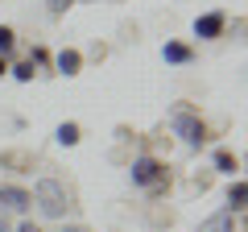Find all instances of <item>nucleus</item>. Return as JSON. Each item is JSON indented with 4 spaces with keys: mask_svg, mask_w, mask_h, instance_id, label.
<instances>
[{
    "mask_svg": "<svg viewBox=\"0 0 248 232\" xmlns=\"http://www.w3.org/2000/svg\"><path fill=\"white\" fill-rule=\"evenodd\" d=\"M29 203L37 207L42 220H62L66 207H71V191H66V182H58V179H37L33 191H29Z\"/></svg>",
    "mask_w": 248,
    "mask_h": 232,
    "instance_id": "obj_1",
    "label": "nucleus"
},
{
    "mask_svg": "<svg viewBox=\"0 0 248 232\" xmlns=\"http://www.w3.org/2000/svg\"><path fill=\"white\" fill-rule=\"evenodd\" d=\"M128 179H133V187L149 191V195H161V191L170 187V170H166V162H157V158H137L133 166H128Z\"/></svg>",
    "mask_w": 248,
    "mask_h": 232,
    "instance_id": "obj_2",
    "label": "nucleus"
},
{
    "mask_svg": "<svg viewBox=\"0 0 248 232\" xmlns=\"http://www.w3.org/2000/svg\"><path fill=\"white\" fill-rule=\"evenodd\" d=\"M170 129H174V137L182 145H190V149H199V145L207 141V125L199 120L195 108H174V112H170Z\"/></svg>",
    "mask_w": 248,
    "mask_h": 232,
    "instance_id": "obj_3",
    "label": "nucleus"
},
{
    "mask_svg": "<svg viewBox=\"0 0 248 232\" xmlns=\"http://www.w3.org/2000/svg\"><path fill=\"white\" fill-rule=\"evenodd\" d=\"M223 25H228V13H223V9L199 13V17H195V37H199V42H215V37H223Z\"/></svg>",
    "mask_w": 248,
    "mask_h": 232,
    "instance_id": "obj_4",
    "label": "nucleus"
},
{
    "mask_svg": "<svg viewBox=\"0 0 248 232\" xmlns=\"http://www.w3.org/2000/svg\"><path fill=\"white\" fill-rule=\"evenodd\" d=\"M29 191L25 187H13V182H4L0 187V212H29Z\"/></svg>",
    "mask_w": 248,
    "mask_h": 232,
    "instance_id": "obj_5",
    "label": "nucleus"
},
{
    "mask_svg": "<svg viewBox=\"0 0 248 232\" xmlns=\"http://www.w3.org/2000/svg\"><path fill=\"white\" fill-rule=\"evenodd\" d=\"M54 66H58V75H66V79H75V75L83 71V54L66 46V50H58V54H54Z\"/></svg>",
    "mask_w": 248,
    "mask_h": 232,
    "instance_id": "obj_6",
    "label": "nucleus"
},
{
    "mask_svg": "<svg viewBox=\"0 0 248 232\" xmlns=\"http://www.w3.org/2000/svg\"><path fill=\"white\" fill-rule=\"evenodd\" d=\"M161 58H166L170 66H190L195 63V50H190L186 42H166L161 46Z\"/></svg>",
    "mask_w": 248,
    "mask_h": 232,
    "instance_id": "obj_7",
    "label": "nucleus"
},
{
    "mask_svg": "<svg viewBox=\"0 0 248 232\" xmlns=\"http://www.w3.org/2000/svg\"><path fill=\"white\" fill-rule=\"evenodd\" d=\"M244 207H248V182H244V179H232V187H228V207H223V212L240 215Z\"/></svg>",
    "mask_w": 248,
    "mask_h": 232,
    "instance_id": "obj_8",
    "label": "nucleus"
},
{
    "mask_svg": "<svg viewBox=\"0 0 248 232\" xmlns=\"http://www.w3.org/2000/svg\"><path fill=\"white\" fill-rule=\"evenodd\" d=\"M195 232H236V215L232 212H215V215H207Z\"/></svg>",
    "mask_w": 248,
    "mask_h": 232,
    "instance_id": "obj_9",
    "label": "nucleus"
},
{
    "mask_svg": "<svg viewBox=\"0 0 248 232\" xmlns=\"http://www.w3.org/2000/svg\"><path fill=\"white\" fill-rule=\"evenodd\" d=\"M54 141H58V145H66V149H75V145L83 141V129H79V120H62V125L54 129Z\"/></svg>",
    "mask_w": 248,
    "mask_h": 232,
    "instance_id": "obj_10",
    "label": "nucleus"
},
{
    "mask_svg": "<svg viewBox=\"0 0 248 232\" xmlns=\"http://www.w3.org/2000/svg\"><path fill=\"white\" fill-rule=\"evenodd\" d=\"M215 170H219V174H228V179H240V158L232 149H215Z\"/></svg>",
    "mask_w": 248,
    "mask_h": 232,
    "instance_id": "obj_11",
    "label": "nucleus"
},
{
    "mask_svg": "<svg viewBox=\"0 0 248 232\" xmlns=\"http://www.w3.org/2000/svg\"><path fill=\"white\" fill-rule=\"evenodd\" d=\"M17 50V29L13 25H0V58H9Z\"/></svg>",
    "mask_w": 248,
    "mask_h": 232,
    "instance_id": "obj_12",
    "label": "nucleus"
},
{
    "mask_svg": "<svg viewBox=\"0 0 248 232\" xmlns=\"http://www.w3.org/2000/svg\"><path fill=\"white\" fill-rule=\"evenodd\" d=\"M9 75H13V79H17V83H33V75H37V66L29 63V58H25V63H17V66H9Z\"/></svg>",
    "mask_w": 248,
    "mask_h": 232,
    "instance_id": "obj_13",
    "label": "nucleus"
},
{
    "mask_svg": "<svg viewBox=\"0 0 248 232\" xmlns=\"http://www.w3.org/2000/svg\"><path fill=\"white\" fill-rule=\"evenodd\" d=\"M71 9H75V0H46V13L50 17H66Z\"/></svg>",
    "mask_w": 248,
    "mask_h": 232,
    "instance_id": "obj_14",
    "label": "nucleus"
},
{
    "mask_svg": "<svg viewBox=\"0 0 248 232\" xmlns=\"http://www.w3.org/2000/svg\"><path fill=\"white\" fill-rule=\"evenodd\" d=\"M29 63H33V66L50 63V50H46V46H33V50H29Z\"/></svg>",
    "mask_w": 248,
    "mask_h": 232,
    "instance_id": "obj_15",
    "label": "nucleus"
},
{
    "mask_svg": "<svg viewBox=\"0 0 248 232\" xmlns=\"http://www.w3.org/2000/svg\"><path fill=\"white\" fill-rule=\"evenodd\" d=\"M17 232H42V224H33V220H21V224H17Z\"/></svg>",
    "mask_w": 248,
    "mask_h": 232,
    "instance_id": "obj_16",
    "label": "nucleus"
},
{
    "mask_svg": "<svg viewBox=\"0 0 248 232\" xmlns=\"http://www.w3.org/2000/svg\"><path fill=\"white\" fill-rule=\"evenodd\" d=\"M4 75H9V58H0V79H4Z\"/></svg>",
    "mask_w": 248,
    "mask_h": 232,
    "instance_id": "obj_17",
    "label": "nucleus"
},
{
    "mask_svg": "<svg viewBox=\"0 0 248 232\" xmlns=\"http://www.w3.org/2000/svg\"><path fill=\"white\" fill-rule=\"evenodd\" d=\"M66 232H87V228H66Z\"/></svg>",
    "mask_w": 248,
    "mask_h": 232,
    "instance_id": "obj_18",
    "label": "nucleus"
}]
</instances>
